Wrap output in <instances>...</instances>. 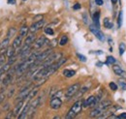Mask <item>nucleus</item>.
Wrapping results in <instances>:
<instances>
[{"instance_id":"37","label":"nucleus","mask_w":126,"mask_h":119,"mask_svg":"<svg viewBox=\"0 0 126 119\" xmlns=\"http://www.w3.org/2000/svg\"><path fill=\"white\" fill-rule=\"evenodd\" d=\"M77 56H78V57L79 58V60H80V61H82V62H85V61H86L85 56H83V55H81V54H79V53L77 54Z\"/></svg>"},{"instance_id":"24","label":"nucleus","mask_w":126,"mask_h":119,"mask_svg":"<svg viewBox=\"0 0 126 119\" xmlns=\"http://www.w3.org/2000/svg\"><path fill=\"white\" fill-rule=\"evenodd\" d=\"M104 25H105L106 28H109V29L112 27V24L110 22V19H109L108 17H106V18L104 19Z\"/></svg>"},{"instance_id":"33","label":"nucleus","mask_w":126,"mask_h":119,"mask_svg":"<svg viewBox=\"0 0 126 119\" xmlns=\"http://www.w3.org/2000/svg\"><path fill=\"white\" fill-rule=\"evenodd\" d=\"M109 86H110V88L111 90H117V85L114 83V82H110V84H109Z\"/></svg>"},{"instance_id":"27","label":"nucleus","mask_w":126,"mask_h":119,"mask_svg":"<svg viewBox=\"0 0 126 119\" xmlns=\"http://www.w3.org/2000/svg\"><path fill=\"white\" fill-rule=\"evenodd\" d=\"M8 45H9V38L7 37L6 39H4V40H3V42L1 43L0 46H1V47H7Z\"/></svg>"},{"instance_id":"4","label":"nucleus","mask_w":126,"mask_h":119,"mask_svg":"<svg viewBox=\"0 0 126 119\" xmlns=\"http://www.w3.org/2000/svg\"><path fill=\"white\" fill-rule=\"evenodd\" d=\"M51 53H52L51 48H48V49L45 50V51L40 52V54L37 56V59H36V61L34 62V64H35V65H39L40 63H43V62L47 59V57H48V56H49Z\"/></svg>"},{"instance_id":"8","label":"nucleus","mask_w":126,"mask_h":119,"mask_svg":"<svg viewBox=\"0 0 126 119\" xmlns=\"http://www.w3.org/2000/svg\"><path fill=\"white\" fill-rule=\"evenodd\" d=\"M44 24H45V20H44V19H40V20H38V21H35L31 26H30L29 30H30V32H32V33H35L36 31L41 29V28L44 26Z\"/></svg>"},{"instance_id":"15","label":"nucleus","mask_w":126,"mask_h":119,"mask_svg":"<svg viewBox=\"0 0 126 119\" xmlns=\"http://www.w3.org/2000/svg\"><path fill=\"white\" fill-rule=\"evenodd\" d=\"M22 106H23V100H22V101H18L17 104H16V106H15V108H14V113H15L16 116V115H17V116L19 115Z\"/></svg>"},{"instance_id":"23","label":"nucleus","mask_w":126,"mask_h":119,"mask_svg":"<svg viewBox=\"0 0 126 119\" xmlns=\"http://www.w3.org/2000/svg\"><path fill=\"white\" fill-rule=\"evenodd\" d=\"M16 33V29L15 27H11V28H9V31H8V34H7V37L8 38H11V37H13L15 34Z\"/></svg>"},{"instance_id":"29","label":"nucleus","mask_w":126,"mask_h":119,"mask_svg":"<svg viewBox=\"0 0 126 119\" xmlns=\"http://www.w3.org/2000/svg\"><path fill=\"white\" fill-rule=\"evenodd\" d=\"M45 33L47 34V35H53V30L50 27H46L45 28Z\"/></svg>"},{"instance_id":"44","label":"nucleus","mask_w":126,"mask_h":119,"mask_svg":"<svg viewBox=\"0 0 126 119\" xmlns=\"http://www.w3.org/2000/svg\"><path fill=\"white\" fill-rule=\"evenodd\" d=\"M13 94H14V89H12V91H10V92H9V96H12Z\"/></svg>"},{"instance_id":"30","label":"nucleus","mask_w":126,"mask_h":119,"mask_svg":"<svg viewBox=\"0 0 126 119\" xmlns=\"http://www.w3.org/2000/svg\"><path fill=\"white\" fill-rule=\"evenodd\" d=\"M107 63H108V64H114V63H115V59H114V57H112V56H108Z\"/></svg>"},{"instance_id":"39","label":"nucleus","mask_w":126,"mask_h":119,"mask_svg":"<svg viewBox=\"0 0 126 119\" xmlns=\"http://www.w3.org/2000/svg\"><path fill=\"white\" fill-rule=\"evenodd\" d=\"M118 118H126V112H124V113H121V114L118 116Z\"/></svg>"},{"instance_id":"1","label":"nucleus","mask_w":126,"mask_h":119,"mask_svg":"<svg viewBox=\"0 0 126 119\" xmlns=\"http://www.w3.org/2000/svg\"><path fill=\"white\" fill-rule=\"evenodd\" d=\"M82 106H83V105H82V102H81V101H77L75 104H73V106L71 107V109L68 111V113H67V115H66V118L67 119L75 118L79 112H80Z\"/></svg>"},{"instance_id":"13","label":"nucleus","mask_w":126,"mask_h":119,"mask_svg":"<svg viewBox=\"0 0 126 119\" xmlns=\"http://www.w3.org/2000/svg\"><path fill=\"white\" fill-rule=\"evenodd\" d=\"M102 114H103V110L100 109V108L97 106V107L93 108V109L90 111L89 116H90V117H100Z\"/></svg>"},{"instance_id":"31","label":"nucleus","mask_w":126,"mask_h":119,"mask_svg":"<svg viewBox=\"0 0 126 119\" xmlns=\"http://www.w3.org/2000/svg\"><path fill=\"white\" fill-rule=\"evenodd\" d=\"M5 60H6V56L5 54H0V65H4L5 64Z\"/></svg>"},{"instance_id":"3","label":"nucleus","mask_w":126,"mask_h":119,"mask_svg":"<svg viewBox=\"0 0 126 119\" xmlns=\"http://www.w3.org/2000/svg\"><path fill=\"white\" fill-rule=\"evenodd\" d=\"M79 88H80V84H79V83H75V84L69 86V87L67 88V90L65 91V97L68 98V99L72 98L73 96H75V95L78 93V91L79 90Z\"/></svg>"},{"instance_id":"10","label":"nucleus","mask_w":126,"mask_h":119,"mask_svg":"<svg viewBox=\"0 0 126 119\" xmlns=\"http://www.w3.org/2000/svg\"><path fill=\"white\" fill-rule=\"evenodd\" d=\"M94 96H90V97H88L86 100H84L82 102V105H83V107H94Z\"/></svg>"},{"instance_id":"45","label":"nucleus","mask_w":126,"mask_h":119,"mask_svg":"<svg viewBox=\"0 0 126 119\" xmlns=\"http://www.w3.org/2000/svg\"><path fill=\"white\" fill-rule=\"evenodd\" d=\"M116 2H117V0H111V3H112V4H115Z\"/></svg>"},{"instance_id":"47","label":"nucleus","mask_w":126,"mask_h":119,"mask_svg":"<svg viewBox=\"0 0 126 119\" xmlns=\"http://www.w3.org/2000/svg\"><path fill=\"white\" fill-rule=\"evenodd\" d=\"M0 45H1V44H0Z\"/></svg>"},{"instance_id":"46","label":"nucleus","mask_w":126,"mask_h":119,"mask_svg":"<svg viewBox=\"0 0 126 119\" xmlns=\"http://www.w3.org/2000/svg\"><path fill=\"white\" fill-rule=\"evenodd\" d=\"M23 1H25V0H23Z\"/></svg>"},{"instance_id":"25","label":"nucleus","mask_w":126,"mask_h":119,"mask_svg":"<svg viewBox=\"0 0 126 119\" xmlns=\"http://www.w3.org/2000/svg\"><path fill=\"white\" fill-rule=\"evenodd\" d=\"M125 44L124 43H120V45H119V55H123V53L125 51Z\"/></svg>"},{"instance_id":"22","label":"nucleus","mask_w":126,"mask_h":119,"mask_svg":"<svg viewBox=\"0 0 126 119\" xmlns=\"http://www.w3.org/2000/svg\"><path fill=\"white\" fill-rule=\"evenodd\" d=\"M37 93H38V90H37L36 87L33 88V89H31L30 90V92H29V94H28V96H27V99H28V100H32V99L36 96Z\"/></svg>"},{"instance_id":"5","label":"nucleus","mask_w":126,"mask_h":119,"mask_svg":"<svg viewBox=\"0 0 126 119\" xmlns=\"http://www.w3.org/2000/svg\"><path fill=\"white\" fill-rule=\"evenodd\" d=\"M30 85H26V86H24L22 89L20 90V92H19V94H18V96H17V98H16V102H18V101H22V100H24V99H26L27 98V96H28V94H29V92H30Z\"/></svg>"},{"instance_id":"28","label":"nucleus","mask_w":126,"mask_h":119,"mask_svg":"<svg viewBox=\"0 0 126 119\" xmlns=\"http://www.w3.org/2000/svg\"><path fill=\"white\" fill-rule=\"evenodd\" d=\"M121 23H122V12H119L118 18H117V25H118V27L121 26Z\"/></svg>"},{"instance_id":"26","label":"nucleus","mask_w":126,"mask_h":119,"mask_svg":"<svg viewBox=\"0 0 126 119\" xmlns=\"http://www.w3.org/2000/svg\"><path fill=\"white\" fill-rule=\"evenodd\" d=\"M67 42H68V38H67V36L63 35L62 37H61V39H60L59 45H65L66 44H67Z\"/></svg>"},{"instance_id":"43","label":"nucleus","mask_w":126,"mask_h":119,"mask_svg":"<svg viewBox=\"0 0 126 119\" xmlns=\"http://www.w3.org/2000/svg\"><path fill=\"white\" fill-rule=\"evenodd\" d=\"M8 2H9V3H12V4H15V3H16L15 0H8Z\"/></svg>"},{"instance_id":"38","label":"nucleus","mask_w":126,"mask_h":119,"mask_svg":"<svg viewBox=\"0 0 126 119\" xmlns=\"http://www.w3.org/2000/svg\"><path fill=\"white\" fill-rule=\"evenodd\" d=\"M95 3H96L98 6H102V5H103V0H95Z\"/></svg>"},{"instance_id":"19","label":"nucleus","mask_w":126,"mask_h":119,"mask_svg":"<svg viewBox=\"0 0 126 119\" xmlns=\"http://www.w3.org/2000/svg\"><path fill=\"white\" fill-rule=\"evenodd\" d=\"M63 74L66 76V77H72L76 74V72L74 70H69V69H65L63 71Z\"/></svg>"},{"instance_id":"16","label":"nucleus","mask_w":126,"mask_h":119,"mask_svg":"<svg viewBox=\"0 0 126 119\" xmlns=\"http://www.w3.org/2000/svg\"><path fill=\"white\" fill-rule=\"evenodd\" d=\"M11 81H12V74H6L5 75V77H4V79H3V82H2V85L4 86V87H6V86H8L10 83H11Z\"/></svg>"},{"instance_id":"36","label":"nucleus","mask_w":126,"mask_h":119,"mask_svg":"<svg viewBox=\"0 0 126 119\" xmlns=\"http://www.w3.org/2000/svg\"><path fill=\"white\" fill-rule=\"evenodd\" d=\"M118 82H119V85H120V87H121V88H122L123 90H126V82H124L123 80H119Z\"/></svg>"},{"instance_id":"35","label":"nucleus","mask_w":126,"mask_h":119,"mask_svg":"<svg viewBox=\"0 0 126 119\" xmlns=\"http://www.w3.org/2000/svg\"><path fill=\"white\" fill-rule=\"evenodd\" d=\"M5 98H6L5 93H4V92H1V93H0V104H2V103L4 102Z\"/></svg>"},{"instance_id":"41","label":"nucleus","mask_w":126,"mask_h":119,"mask_svg":"<svg viewBox=\"0 0 126 119\" xmlns=\"http://www.w3.org/2000/svg\"><path fill=\"white\" fill-rule=\"evenodd\" d=\"M5 73V71H4V69L2 68L1 70H0V77H1V75H2V74H4Z\"/></svg>"},{"instance_id":"6","label":"nucleus","mask_w":126,"mask_h":119,"mask_svg":"<svg viewBox=\"0 0 126 119\" xmlns=\"http://www.w3.org/2000/svg\"><path fill=\"white\" fill-rule=\"evenodd\" d=\"M89 29H90V31L94 34V36L98 40H100V41H105V36H104L103 32L99 29L98 27H96L95 25H92V24H91V25L89 26Z\"/></svg>"},{"instance_id":"2","label":"nucleus","mask_w":126,"mask_h":119,"mask_svg":"<svg viewBox=\"0 0 126 119\" xmlns=\"http://www.w3.org/2000/svg\"><path fill=\"white\" fill-rule=\"evenodd\" d=\"M61 57H62V54H61L60 52H54V53H51L47 59L42 63V67H47V66H49V65L55 63L56 61H58Z\"/></svg>"},{"instance_id":"21","label":"nucleus","mask_w":126,"mask_h":119,"mask_svg":"<svg viewBox=\"0 0 126 119\" xmlns=\"http://www.w3.org/2000/svg\"><path fill=\"white\" fill-rule=\"evenodd\" d=\"M15 47L12 45V46H10V47H8L7 48V52H6V54H7V56L8 57H12V56H14L15 55Z\"/></svg>"},{"instance_id":"34","label":"nucleus","mask_w":126,"mask_h":119,"mask_svg":"<svg viewBox=\"0 0 126 119\" xmlns=\"http://www.w3.org/2000/svg\"><path fill=\"white\" fill-rule=\"evenodd\" d=\"M16 115H15V113H14V110H12V111H10L9 113H8V115L6 116V118L7 119H11V118H14Z\"/></svg>"},{"instance_id":"7","label":"nucleus","mask_w":126,"mask_h":119,"mask_svg":"<svg viewBox=\"0 0 126 119\" xmlns=\"http://www.w3.org/2000/svg\"><path fill=\"white\" fill-rule=\"evenodd\" d=\"M49 104H50V107L52 109H58L62 104V101L58 96H53L50 100Z\"/></svg>"},{"instance_id":"42","label":"nucleus","mask_w":126,"mask_h":119,"mask_svg":"<svg viewBox=\"0 0 126 119\" xmlns=\"http://www.w3.org/2000/svg\"><path fill=\"white\" fill-rule=\"evenodd\" d=\"M9 108V104H5V106L3 107V109H8Z\"/></svg>"},{"instance_id":"9","label":"nucleus","mask_w":126,"mask_h":119,"mask_svg":"<svg viewBox=\"0 0 126 119\" xmlns=\"http://www.w3.org/2000/svg\"><path fill=\"white\" fill-rule=\"evenodd\" d=\"M46 43H47V39L45 37H40L37 40H35V42L33 43V46H34V48L38 49V48H41L42 46H44L46 45Z\"/></svg>"},{"instance_id":"17","label":"nucleus","mask_w":126,"mask_h":119,"mask_svg":"<svg viewBox=\"0 0 126 119\" xmlns=\"http://www.w3.org/2000/svg\"><path fill=\"white\" fill-rule=\"evenodd\" d=\"M21 42H22V36H20V35L16 36L15 38V40H14V42H13V46L15 48H18L21 45Z\"/></svg>"},{"instance_id":"20","label":"nucleus","mask_w":126,"mask_h":119,"mask_svg":"<svg viewBox=\"0 0 126 119\" xmlns=\"http://www.w3.org/2000/svg\"><path fill=\"white\" fill-rule=\"evenodd\" d=\"M28 31H29V28H28L26 25H23V26L19 29V35L22 36V37H26L27 34H28Z\"/></svg>"},{"instance_id":"12","label":"nucleus","mask_w":126,"mask_h":119,"mask_svg":"<svg viewBox=\"0 0 126 119\" xmlns=\"http://www.w3.org/2000/svg\"><path fill=\"white\" fill-rule=\"evenodd\" d=\"M110 106H111V102L109 101V100H105V101L101 102V103L99 104V105H98V107H99L100 109H102L103 111L107 110L108 108H110Z\"/></svg>"},{"instance_id":"32","label":"nucleus","mask_w":126,"mask_h":119,"mask_svg":"<svg viewBox=\"0 0 126 119\" xmlns=\"http://www.w3.org/2000/svg\"><path fill=\"white\" fill-rule=\"evenodd\" d=\"M16 61V57L14 55V56H12V57H9V62H8V63L11 64V65H13Z\"/></svg>"},{"instance_id":"11","label":"nucleus","mask_w":126,"mask_h":119,"mask_svg":"<svg viewBox=\"0 0 126 119\" xmlns=\"http://www.w3.org/2000/svg\"><path fill=\"white\" fill-rule=\"evenodd\" d=\"M112 69H113V72H114L115 74H117V75H119L121 77H125L126 78V72L121 67H119L118 65H113Z\"/></svg>"},{"instance_id":"18","label":"nucleus","mask_w":126,"mask_h":119,"mask_svg":"<svg viewBox=\"0 0 126 119\" xmlns=\"http://www.w3.org/2000/svg\"><path fill=\"white\" fill-rule=\"evenodd\" d=\"M99 18H100V12H95L93 14V16H92V19L94 21V25L96 27L99 28L100 24H99Z\"/></svg>"},{"instance_id":"40","label":"nucleus","mask_w":126,"mask_h":119,"mask_svg":"<svg viewBox=\"0 0 126 119\" xmlns=\"http://www.w3.org/2000/svg\"><path fill=\"white\" fill-rule=\"evenodd\" d=\"M79 8H80V5H79V3H77V4L74 6V9H75V10H78V9H79Z\"/></svg>"},{"instance_id":"14","label":"nucleus","mask_w":126,"mask_h":119,"mask_svg":"<svg viewBox=\"0 0 126 119\" xmlns=\"http://www.w3.org/2000/svg\"><path fill=\"white\" fill-rule=\"evenodd\" d=\"M35 40H36V36H35L34 33L31 32V34H29V35L26 36L25 41H24V44H25V45H32V44L35 42Z\"/></svg>"}]
</instances>
